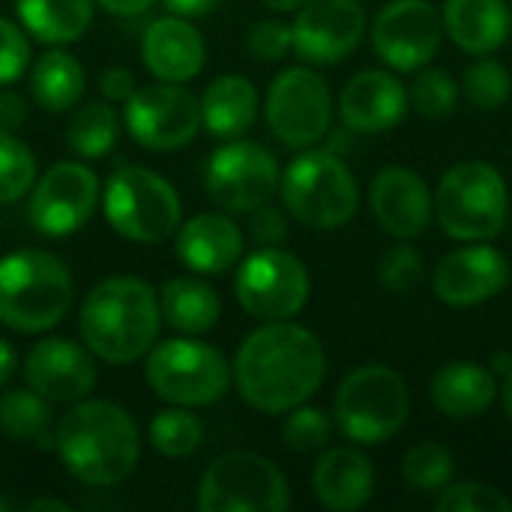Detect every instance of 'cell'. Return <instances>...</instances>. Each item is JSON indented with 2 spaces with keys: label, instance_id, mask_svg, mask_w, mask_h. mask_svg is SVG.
Listing matches in <instances>:
<instances>
[{
  "label": "cell",
  "instance_id": "1",
  "mask_svg": "<svg viewBox=\"0 0 512 512\" xmlns=\"http://www.w3.org/2000/svg\"><path fill=\"white\" fill-rule=\"evenodd\" d=\"M324 348L300 324L267 321L237 351L234 378L243 399L264 414H288L312 399L324 381Z\"/></svg>",
  "mask_w": 512,
  "mask_h": 512
},
{
  "label": "cell",
  "instance_id": "2",
  "mask_svg": "<svg viewBox=\"0 0 512 512\" xmlns=\"http://www.w3.org/2000/svg\"><path fill=\"white\" fill-rule=\"evenodd\" d=\"M78 327L99 360L135 363L159 339V294L135 276H111L87 294Z\"/></svg>",
  "mask_w": 512,
  "mask_h": 512
},
{
  "label": "cell",
  "instance_id": "3",
  "mask_svg": "<svg viewBox=\"0 0 512 512\" xmlns=\"http://www.w3.org/2000/svg\"><path fill=\"white\" fill-rule=\"evenodd\" d=\"M57 453L63 468L87 486H114L126 480L141 456L135 420L111 402H78L57 426Z\"/></svg>",
  "mask_w": 512,
  "mask_h": 512
},
{
  "label": "cell",
  "instance_id": "4",
  "mask_svg": "<svg viewBox=\"0 0 512 512\" xmlns=\"http://www.w3.org/2000/svg\"><path fill=\"white\" fill-rule=\"evenodd\" d=\"M75 288L66 264L39 249H18L0 258V321L21 333H45L57 327Z\"/></svg>",
  "mask_w": 512,
  "mask_h": 512
},
{
  "label": "cell",
  "instance_id": "5",
  "mask_svg": "<svg viewBox=\"0 0 512 512\" xmlns=\"http://www.w3.org/2000/svg\"><path fill=\"white\" fill-rule=\"evenodd\" d=\"M435 216L447 237L486 243L498 237L510 216V192L501 171L489 162L468 159L453 165L435 192Z\"/></svg>",
  "mask_w": 512,
  "mask_h": 512
},
{
  "label": "cell",
  "instance_id": "6",
  "mask_svg": "<svg viewBox=\"0 0 512 512\" xmlns=\"http://www.w3.org/2000/svg\"><path fill=\"white\" fill-rule=\"evenodd\" d=\"M279 192L288 213L318 231L348 225L360 207V189L351 168L330 150L300 153L279 177Z\"/></svg>",
  "mask_w": 512,
  "mask_h": 512
},
{
  "label": "cell",
  "instance_id": "7",
  "mask_svg": "<svg viewBox=\"0 0 512 512\" xmlns=\"http://www.w3.org/2000/svg\"><path fill=\"white\" fill-rule=\"evenodd\" d=\"M408 414V384L390 366H360L336 393V423L345 438L363 447L387 444L396 432H402Z\"/></svg>",
  "mask_w": 512,
  "mask_h": 512
},
{
  "label": "cell",
  "instance_id": "8",
  "mask_svg": "<svg viewBox=\"0 0 512 512\" xmlns=\"http://www.w3.org/2000/svg\"><path fill=\"white\" fill-rule=\"evenodd\" d=\"M105 219L135 243H162L180 228V195L156 171L126 165L105 186Z\"/></svg>",
  "mask_w": 512,
  "mask_h": 512
},
{
  "label": "cell",
  "instance_id": "9",
  "mask_svg": "<svg viewBox=\"0 0 512 512\" xmlns=\"http://www.w3.org/2000/svg\"><path fill=\"white\" fill-rule=\"evenodd\" d=\"M147 381L153 393L180 408L219 402L231 387V366L207 342L168 339L150 348Z\"/></svg>",
  "mask_w": 512,
  "mask_h": 512
},
{
  "label": "cell",
  "instance_id": "10",
  "mask_svg": "<svg viewBox=\"0 0 512 512\" xmlns=\"http://www.w3.org/2000/svg\"><path fill=\"white\" fill-rule=\"evenodd\" d=\"M291 492L282 471L255 453H228L216 459L198 486L201 512H285Z\"/></svg>",
  "mask_w": 512,
  "mask_h": 512
},
{
  "label": "cell",
  "instance_id": "11",
  "mask_svg": "<svg viewBox=\"0 0 512 512\" xmlns=\"http://www.w3.org/2000/svg\"><path fill=\"white\" fill-rule=\"evenodd\" d=\"M234 291L252 318L288 321L309 300V273L297 255L279 246H264L243 261Z\"/></svg>",
  "mask_w": 512,
  "mask_h": 512
},
{
  "label": "cell",
  "instance_id": "12",
  "mask_svg": "<svg viewBox=\"0 0 512 512\" xmlns=\"http://www.w3.org/2000/svg\"><path fill=\"white\" fill-rule=\"evenodd\" d=\"M333 99L327 81L306 69L291 66L279 72L267 90V126L288 147H312L330 132Z\"/></svg>",
  "mask_w": 512,
  "mask_h": 512
},
{
  "label": "cell",
  "instance_id": "13",
  "mask_svg": "<svg viewBox=\"0 0 512 512\" xmlns=\"http://www.w3.org/2000/svg\"><path fill=\"white\" fill-rule=\"evenodd\" d=\"M123 123L141 147L177 150L198 135L201 102L186 87L171 81L135 87V93L126 99Z\"/></svg>",
  "mask_w": 512,
  "mask_h": 512
},
{
  "label": "cell",
  "instance_id": "14",
  "mask_svg": "<svg viewBox=\"0 0 512 512\" xmlns=\"http://www.w3.org/2000/svg\"><path fill=\"white\" fill-rule=\"evenodd\" d=\"M276 156L258 141L234 138L207 165V192L228 213H252L279 189Z\"/></svg>",
  "mask_w": 512,
  "mask_h": 512
},
{
  "label": "cell",
  "instance_id": "15",
  "mask_svg": "<svg viewBox=\"0 0 512 512\" xmlns=\"http://www.w3.org/2000/svg\"><path fill=\"white\" fill-rule=\"evenodd\" d=\"M441 39L444 18L429 0H390L372 24L375 54L396 72L423 69L438 54Z\"/></svg>",
  "mask_w": 512,
  "mask_h": 512
},
{
  "label": "cell",
  "instance_id": "16",
  "mask_svg": "<svg viewBox=\"0 0 512 512\" xmlns=\"http://www.w3.org/2000/svg\"><path fill=\"white\" fill-rule=\"evenodd\" d=\"M99 201V180L81 162L51 165L30 195V225L45 237H66L87 225Z\"/></svg>",
  "mask_w": 512,
  "mask_h": 512
},
{
  "label": "cell",
  "instance_id": "17",
  "mask_svg": "<svg viewBox=\"0 0 512 512\" xmlns=\"http://www.w3.org/2000/svg\"><path fill=\"white\" fill-rule=\"evenodd\" d=\"M294 51L309 63L345 60L366 33V12L357 0H306L291 24Z\"/></svg>",
  "mask_w": 512,
  "mask_h": 512
},
{
  "label": "cell",
  "instance_id": "18",
  "mask_svg": "<svg viewBox=\"0 0 512 512\" xmlns=\"http://www.w3.org/2000/svg\"><path fill=\"white\" fill-rule=\"evenodd\" d=\"M510 285V261L486 246L468 243L441 258L432 276L435 297L453 309H471L498 297Z\"/></svg>",
  "mask_w": 512,
  "mask_h": 512
},
{
  "label": "cell",
  "instance_id": "19",
  "mask_svg": "<svg viewBox=\"0 0 512 512\" xmlns=\"http://www.w3.org/2000/svg\"><path fill=\"white\" fill-rule=\"evenodd\" d=\"M24 378L48 402H81L96 387V363L90 348L84 351L69 339H42L27 354Z\"/></svg>",
  "mask_w": 512,
  "mask_h": 512
},
{
  "label": "cell",
  "instance_id": "20",
  "mask_svg": "<svg viewBox=\"0 0 512 512\" xmlns=\"http://www.w3.org/2000/svg\"><path fill=\"white\" fill-rule=\"evenodd\" d=\"M369 204L378 225L399 240L420 237L435 213V198L429 195V186L402 165L378 171L369 189Z\"/></svg>",
  "mask_w": 512,
  "mask_h": 512
},
{
  "label": "cell",
  "instance_id": "21",
  "mask_svg": "<svg viewBox=\"0 0 512 512\" xmlns=\"http://www.w3.org/2000/svg\"><path fill=\"white\" fill-rule=\"evenodd\" d=\"M405 111L408 90L396 75L384 69L357 72L339 96V117L351 132H387L405 117Z\"/></svg>",
  "mask_w": 512,
  "mask_h": 512
},
{
  "label": "cell",
  "instance_id": "22",
  "mask_svg": "<svg viewBox=\"0 0 512 512\" xmlns=\"http://www.w3.org/2000/svg\"><path fill=\"white\" fill-rule=\"evenodd\" d=\"M141 54H144L147 69L159 81L183 84V81L195 78L204 66V39L180 15L156 18L144 33Z\"/></svg>",
  "mask_w": 512,
  "mask_h": 512
},
{
  "label": "cell",
  "instance_id": "23",
  "mask_svg": "<svg viewBox=\"0 0 512 512\" xmlns=\"http://www.w3.org/2000/svg\"><path fill=\"white\" fill-rule=\"evenodd\" d=\"M312 489L324 510L357 512L369 504L375 492V468L360 450L336 447L318 459Z\"/></svg>",
  "mask_w": 512,
  "mask_h": 512
},
{
  "label": "cell",
  "instance_id": "24",
  "mask_svg": "<svg viewBox=\"0 0 512 512\" xmlns=\"http://www.w3.org/2000/svg\"><path fill=\"white\" fill-rule=\"evenodd\" d=\"M177 255L195 273H225L243 255V234L228 216L201 213L180 228Z\"/></svg>",
  "mask_w": 512,
  "mask_h": 512
},
{
  "label": "cell",
  "instance_id": "25",
  "mask_svg": "<svg viewBox=\"0 0 512 512\" xmlns=\"http://www.w3.org/2000/svg\"><path fill=\"white\" fill-rule=\"evenodd\" d=\"M444 30L468 54L498 51L512 30V12L507 0H447Z\"/></svg>",
  "mask_w": 512,
  "mask_h": 512
},
{
  "label": "cell",
  "instance_id": "26",
  "mask_svg": "<svg viewBox=\"0 0 512 512\" xmlns=\"http://www.w3.org/2000/svg\"><path fill=\"white\" fill-rule=\"evenodd\" d=\"M498 399V378L480 363H450L432 378V402L450 420H477Z\"/></svg>",
  "mask_w": 512,
  "mask_h": 512
},
{
  "label": "cell",
  "instance_id": "27",
  "mask_svg": "<svg viewBox=\"0 0 512 512\" xmlns=\"http://www.w3.org/2000/svg\"><path fill=\"white\" fill-rule=\"evenodd\" d=\"M255 117H258V90L243 75H222L201 96V123L213 138L234 141L252 129Z\"/></svg>",
  "mask_w": 512,
  "mask_h": 512
},
{
  "label": "cell",
  "instance_id": "28",
  "mask_svg": "<svg viewBox=\"0 0 512 512\" xmlns=\"http://www.w3.org/2000/svg\"><path fill=\"white\" fill-rule=\"evenodd\" d=\"M159 309H162V318L174 330H180L186 336H198V333H207L216 327L222 306H219L216 291L207 282L177 276V279H168L162 285Z\"/></svg>",
  "mask_w": 512,
  "mask_h": 512
},
{
  "label": "cell",
  "instance_id": "29",
  "mask_svg": "<svg viewBox=\"0 0 512 512\" xmlns=\"http://www.w3.org/2000/svg\"><path fill=\"white\" fill-rule=\"evenodd\" d=\"M15 12L39 42L63 45L87 33L93 0H15Z\"/></svg>",
  "mask_w": 512,
  "mask_h": 512
},
{
  "label": "cell",
  "instance_id": "30",
  "mask_svg": "<svg viewBox=\"0 0 512 512\" xmlns=\"http://www.w3.org/2000/svg\"><path fill=\"white\" fill-rule=\"evenodd\" d=\"M30 93L45 111H69L84 93V66L66 51H48L30 72Z\"/></svg>",
  "mask_w": 512,
  "mask_h": 512
},
{
  "label": "cell",
  "instance_id": "31",
  "mask_svg": "<svg viewBox=\"0 0 512 512\" xmlns=\"http://www.w3.org/2000/svg\"><path fill=\"white\" fill-rule=\"evenodd\" d=\"M117 111L105 102H87L81 105L69 126H66V144L81 159H102L117 144Z\"/></svg>",
  "mask_w": 512,
  "mask_h": 512
},
{
  "label": "cell",
  "instance_id": "32",
  "mask_svg": "<svg viewBox=\"0 0 512 512\" xmlns=\"http://www.w3.org/2000/svg\"><path fill=\"white\" fill-rule=\"evenodd\" d=\"M51 402L39 393L9 390L0 396V429L15 441H45L51 438Z\"/></svg>",
  "mask_w": 512,
  "mask_h": 512
},
{
  "label": "cell",
  "instance_id": "33",
  "mask_svg": "<svg viewBox=\"0 0 512 512\" xmlns=\"http://www.w3.org/2000/svg\"><path fill=\"white\" fill-rule=\"evenodd\" d=\"M204 441V426L195 414L183 408L159 411L150 423V444L165 459H186Z\"/></svg>",
  "mask_w": 512,
  "mask_h": 512
},
{
  "label": "cell",
  "instance_id": "34",
  "mask_svg": "<svg viewBox=\"0 0 512 512\" xmlns=\"http://www.w3.org/2000/svg\"><path fill=\"white\" fill-rule=\"evenodd\" d=\"M462 87H465V96H468V102L474 108H480V111H498L510 99L512 78L501 60L480 54V60H474L465 69Z\"/></svg>",
  "mask_w": 512,
  "mask_h": 512
},
{
  "label": "cell",
  "instance_id": "35",
  "mask_svg": "<svg viewBox=\"0 0 512 512\" xmlns=\"http://www.w3.org/2000/svg\"><path fill=\"white\" fill-rule=\"evenodd\" d=\"M402 474L408 486L417 492H441L453 477V456L444 444L423 441L405 453Z\"/></svg>",
  "mask_w": 512,
  "mask_h": 512
},
{
  "label": "cell",
  "instance_id": "36",
  "mask_svg": "<svg viewBox=\"0 0 512 512\" xmlns=\"http://www.w3.org/2000/svg\"><path fill=\"white\" fill-rule=\"evenodd\" d=\"M408 105L432 120L450 117L459 105V84L444 69H417V78L408 87Z\"/></svg>",
  "mask_w": 512,
  "mask_h": 512
},
{
  "label": "cell",
  "instance_id": "37",
  "mask_svg": "<svg viewBox=\"0 0 512 512\" xmlns=\"http://www.w3.org/2000/svg\"><path fill=\"white\" fill-rule=\"evenodd\" d=\"M36 177V159L24 141L0 129V204L18 201Z\"/></svg>",
  "mask_w": 512,
  "mask_h": 512
},
{
  "label": "cell",
  "instance_id": "38",
  "mask_svg": "<svg viewBox=\"0 0 512 512\" xmlns=\"http://www.w3.org/2000/svg\"><path fill=\"white\" fill-rule=\"evenodd\" d=\"M330 417L318 408H291L288 411V420L282 426V438H285V447L294 450V453H318L327 447L330 441Z\"/></svg>",
  "mask_w": 512,
  "mask_h": 512
},
{
  "label": "cell",
  "instance_id": "39",
  "mask_svg": "<svg viewBox=\"0 0 512 512\" xmlns=\"http://www.w3.org/2000/svg\"><path fill=\"white\" fill-rule=\"evenodd\" d=\"M435 507L441 512H512V501L492 486L483 483H459L444 486Z\"/></svg>",
  "mask_w": 512,
  "mask_h": 512
},
{
  "label": "cell",
  "instance_id": "40",
  "mask_svg": "<svg viewBox=\"0 0 512 512\" xmlns=\"http://www.w3.org/2000/svg\"><path fill=\"white\" fill-rule=\"evenodd\" d=\"M381 282L396 294H408L423 282V255L414 246H396L381 258Z\"/></svg>",
  "mask_w": 512,
  "mask_h": 512
},
{
  "label": "cell",
  "instance_id": "41",
  "mask_svg": "<svg viewBox=\"0 0 512 512\" xmlns=\"http://www.w3.org/2000/svg\"><path fill=\"white\" fill-rule=\"evenodd\" d=\"M246 45H249V51H252L258 60H267V63L282 60V57L294 48L291 24H285V21H273V18L258 21V24H252V27H249V33H246Z\"/></svg>",
  "mask_w": 512,
  "mask_h": 512
},
{
  "label": "cell",
  "instance_id": "42",
  "mask_svg": "<svg viewBox=\"0 0 512 512\" xmlns=\"http://www.w3.org/2000/svg\"><path fill=\"white\" fill-rule=\"evenodd\" d=\"M30 63V45L12 21L0 18V87L12 84L24 75Z\"/></svg>",
  "mask_w": 512,
  "mask_h": 512
},
{
  "label": "cell",
  "instance_id": "43",
  "mask_svg": "<svg viewBox=\"0 0 512 512\" xmlns=\"http://www.w3.org/2000/svg\"><path fill=\"white\" fill-rule=\"evenodd\" d=\"M252 231H255V240L261 246H279L288 234V225H285V216L279 210H273L270 204H261L252 210Z\"/></svg>",
  "mask_w": 512,
  "mask_h": 512
},
{
  "label": "cell",
  "instance_id": "44",
  "mask_svg": "<svg viewBox=\"0 0 512 512\" xmlns=\"http://www.w3.org/2000/svg\"><path fill=\"white\" fill-rule=\"evenodd\" d=\"M99 87H102V96H105L108 102H126V99L135 93V78H132V72H129V69L114 66V69L102 72Z\"/></svg>",
  "mask_w": 512,
  "mask_h": 512
},
{
  "label": "cell",
  "instance_id": "45",
  "mask_svg": "<svg viewBox=\"0 0 512 512\" xmlns=\"http://www.w3.org/2000/svg\"><path fill=\"white\" fill-rule=\"evenodd\" d=\"M27 120V105L18 93H0V129L12 132Z\"/></svg>",
  "mask_w": 512,
  "mask_h": 512
},
{
  "label": "cell",
  "instance_id": "46",
  "mask_svg": "<svg viewBox=\"0 0 512 512\" xmlns=\"http://www.w3.org/2000/svg\"><path fill=\"white\" fill-rule=\"evenodd\" d=\"M219 0H165V6L180 15V18H198V15H207Z\"/></svg>",
  "mask_w": 512,
  "mask_h": 512
},
{
  "label": "cell",
  "instance_id": "47",
  "mask_svg": "<svg viewBox=\"0 0 512 512\" xmlns=\"http://www.w3.org/2000/svg\"><path fill=\"white\" fill-rule=\"evenodd\" d=\"M108 15H141L153 6V0H96Z\"/></svg>",
  "mask_w": 512,
  "mask_h": 512
},
{
  "label": "cell",
  "instance_id": "48",
  "mask_svg": "<svg viewBox=\"0 0 512 512\" xmlns=\"http://www.w3.org/2000/svg\"><path fill=\"white\" fill-rule=\"evenodd\" d=\"M15 372V351L6 339H0V387L12 378Z\"/></svg>",
  "mask_w": 512,
  "mask_h": 512
},
{
  "label": "cell",
  "instance_id": "49",
  "mask_svg": "<svg viewBox=\"0 0 512 512\" xmlns=\"http://www.w3.org/2000/svg\"><path fill=\"white\" fill-rule=\"evenodd\" d=\"M492 372H495V378L501 375V378H507L512 372V354H495V360H492Z\"/></svg>",
  "mask_w": 512,
  "mask_h": 512
},
{
  "label": "cell",
  "instance_id": "50",
  "mask_svg": "<svg viewBox=\"0 0 512 512\" xmlns=\"http://www.w3.org/2000/svg\"><path fill=\"white\" fill-rule=\"evenodd\" d=\"M306 0H264V6L276 9V12H291V9H300Z\"/></svg>",
  "mask_w": 512,
  "mask_h": 512
},
{
  "label": "cell",
  "instance_id": "51",
  "mask_svg": "<svg viewBox=\"0 0 512 512\" xmlns=\"http://www.w3.org/2000/svg\"><path fill=\"white\" fill-rule=\"evenodd\" d=\"M27 510H60V512H66L69 507L66 504H60V501H33V504H27Z\"/></svg>",
  "mask_w": 512,
  "mask_h": 512
},
{
  "label": "cell",
  "instance_id": "52",
  "mask_svg": "<svg viewBox=\"0 0 512 512\" xmlns=\"http://www.w3.org/2000/svg\"><path fill=\"white\" fill-rule=\"evenodd\" d=\"M501 396H504V408H507V417L512 420V372L504 378V387H501Z\"/></svg>",
  "mask_w": 512,
  "mask_h": 512
},
{
  "label": "cell",
  "instance_id": "53",
  "mask_svg": "<svg viewBox=\"0 0 512 512\" xmlns=\"http://www.w3.org/2000/svg\"><path fill=\"white\" fill-rule=\"evenodd\" d=\"M507 3H510V6H512V0H507Z\"/></svg>",
  "mask_w": 512,
  "mask_h": 512
}]
</instances>
